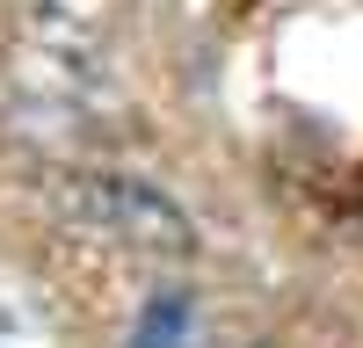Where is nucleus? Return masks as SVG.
<instances>
[{
    "label": "nucleus",
    "instance_id": "1",
    "mask_svg": "<svg viewBox=\"0 0 363 348\" xmlns=\"http://www.w3.org/2000/svg\"><path fill=\"white\" fill-rule=\"evenodd\" d=\"M44 218L73 240H95L124 261H153V269H182L196 261L203 232L189 218V203L160 189L138 167H109V160H51L44 167Z\"/></svg>",
    "mask_w": 363,
    "mask_h": 348
},
{
    "label": "nucleus",
    "instance_id": "2",
    "mask_svg": "<svg viewBox=\"0 0 363 348\" xmlns=\"http://www.w3.org/2000/svg\"><path fill=\"white\" fill-rule=\"evenodd\" d=\"M8 66H15L8 73L15 87L73 102L102 124L131 109V73L109 22L95 8H73V0H8Z\"/></svg>",
    "mask_w": 363,
    "mask_h": 348
},
{
    "label": "nucleus",
    "instance_id": "3",
    "mask_svg": "<svg viewBox=\"0 0 363 348\" xmlns=\"http://www.w3.org/2000/svg\"><path fill=\"white\" fill-rule=\"evenodd\" d=\"M196 341V305H189V290H153V298L138 305V319H131V341L124 348H189Z\"/></svg>",
    "mask_w": 363,
    "mask_h": 348
},
{
    "label": "nucleus",
    "instance_id": "4",
    "mask_svg": "<svg viewBox=\"0 0 363 348\" xmlns=\"http://www.w3.org/2000/svg\"><path fill=\"white\" fill-rule=\"evenodd\" d=\"M73 8H95L102 15V8H138V0H73Z\"/></svg>",
    "mask_w": 363,
    "mask_h": 348
}]
</instances>
